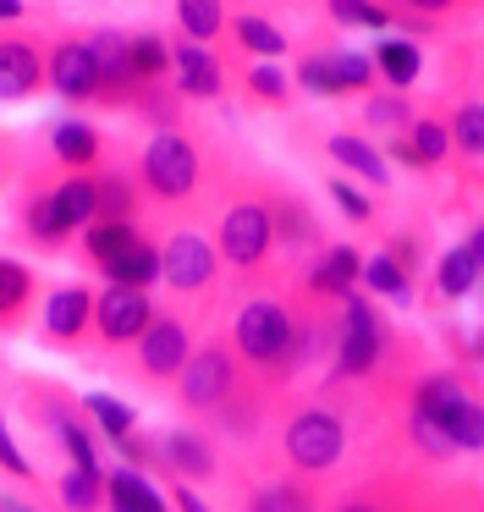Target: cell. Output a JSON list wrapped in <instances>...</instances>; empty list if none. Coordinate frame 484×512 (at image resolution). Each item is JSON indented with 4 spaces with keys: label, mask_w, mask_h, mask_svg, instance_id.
Segmentation results:
<instances>
[{
    "label": "cell",
    "mask_w": 484,
    "mask_h": 512,
    "mask_svg": "<svg viewBox=\"0 0 484 512\" xmlns=\"http://www.w3.org/2000/svg\"><path fill=\"white\" fill-rule=\"evenodd\" d=\"M325 331H336V325H325V320L303 325L275 298H253V303H242L237 320H231V353H237L242 364H253L259 375H297V369L325 347Z\"/></svg>",
    "instance_id": "6da1fadb"
},
{
    "label": "cell",
    "mask_w": 484,
    "mask_h": 512,
    "mask_svg": "<svg viewBox=\"0 0 484 512\" xmlns=\"http://www.w3.org/2000/svg\"><path fill=\"white\" fill-rule=\"evenodd\" d=\"M99 221V182L94 171H72V177L50 182V188H33L22 199V232L33 248L55 254V248L72 243V232L83 237Z\"/></svg>",
    "instance_id": "7a4b0ae2"
},
{
    "label": "cell",
    "mask_w": 484,
    "mask_h": 512,
    "mask_svg": "<svg viewBox=\"0 0 484 512\" xmlns=\"http://www.w3.org/2000/svg\"><path fill=\"white\" fill-rule=\"evenodd\" d=\"M407 419L435 424V430L451 441V452H484V402L473 397L451 369L418 375L413 402H407Z\"/></svg>",
    "instance_id": "3957f363"
},
{
    "label": "cell",
    "mask_w": 484,
    "mask_h": 512,
    "mask_svg": "<svg viewBox=\"0 0 484 512\" xmlns=\"http://www.w3.org/2000/svg\"><path fill=\"white\" fill-rule=\"evenodd\" d=\"M385 320L374 309L369 292H347L341 298V325H336V358H330V375L336 380H363L374 364L385 358Z\"/></svg>",
    "instance_id": "277c9868"
},
{
    "label": "cell",
    "mask_w": 484,
    "mask_h": 512,
    "mask_svg": "<svg viewBox=\"0 0 484 512\" xmlns=\"http://www.w3.org/2000/svg\"><path fill=\"white\" fill-rule=\"evenodd\" d=\"M198 177H204V166H198V149H193V138H187V133H176V127H171V133H154L149 144H143L138 182H143L149 199L182 204V199H193Z\"/></svg>",
    "instance_id": "5b68a950"
},
{
    "label": "cell",
    "mask_w": 484,
    "mask_h": 512,
    "mask_svg": "<svg viewBox=\"0 0 484 512\" xmlns=\"http://www.w3.org/2000/svg\"><path fill=\"white\" fill-rule=\"evenodd\" d=\"M281 452H286V463L303 468V474H325V468H336L341 452H347V419H341L336 408H325V402L297 408L281 430Z\"/></svg>",
    "instance_id": "8992f818"
},
{
    "label": "cell",
    "mask_w": 484,
    "mask_h": 512,
    "mask_svg": "<svg viewBox=\"0 0 484 512\" xmlns=\"http://www.w3.org/2000/svg\"><path fill=\"white\" fill-rule=\"evenodd\" d=\"M237 391H242V369H237V353L226 342H204L187 358L182 375H176V402L187 413H220Z\"/></svg>",
    "instance_id": "52a82bcc"
},
{
    "label": "cell",
    "mask_w": 484,
    "mask_h": 512,
    "mask_svg": "<svg viewBox=\"0 0 484 512\" xmlns=\"http://www.w3.org/2000/svg\"><path fill=\"white\" fill-rule=\"evenodd\" d=\"M275 248V221H270V204L264 199H237L220 210L215 226V254L226 259L231 270H259Z\"/></svg>",
    "instance_id": "ba28073f"
},
{
    "label": "cell",
    "mask_w": 484,
    "mask_h": 512,
    "mask_svg": "<svg viewBox=\"0 0 484 512\" xmlns=\"http://www.w3.org/2000/svg\"><path fill=\"white\" fill-rule=\"evenodd\" d=\"M154 303L138 287H105L94 292V331L105 347H138V336L149 331Z\"/></svg>",
    "instance_id": "9c48e42d"
},
{
    "label": "cell",
    "mask_w": 484,
    "mask_h": 512,
    "mask_svg": "<svg viewBox=\"0 0 484 512\" xmlns=\"http://www.w3.org/2000/svg\"><path fill=\"white\" fill-rule=\"evenodd\" d=\"M220 270V254L204 232H176L160 248V281L171 292H204Z\"/></svg>",
    "instance_id": "30bf717a"
},
{
    "label": "cell",
    "mask_w": 484,
    "mask_h": 512,
    "mask_svg": "<svg viewBox=\"0 0 484 512\" xmlns=\"http://www.w3.org/2000/svg\"><path fill=\"white\" fill-rule=\"evenodd\" d=\"M187 358H193V331H187V320L154 314L149 331L138 336V375L143 380H176L187 369Z\"/></svg>",
    "instance_id": "8fae6325"
},
{
    "label": "cell",
    "mask_w": 484,
    "mask_h": 512,
    "mask_svg": "<svg viewBox=\"0 0 484 512\" xmlns=\"http://www.w3.org/2000/svg\"><path fill=\"white\" fill-rule=\"evenodd\" d=\"M44 83L61 94L66 105H88L99 100V61L88 39H61V45L44 56Z\"/></svg>",
    "instance_id": "7c38bea8"
},
{
    "label": "cell",
    "mask_w": 484,
    "mask_h": 512,
    "mask_svg": "<svg viewBox=\"0 0 484 512\" xmlns=\"http://www.w3.org/2000/svg\"><path fill=\"white\" fill-rule=\"evenodd\" d=\"M44 424L55 430V441H61V452L72 457V468H83V474H105V463H99V441H94V424L83 419V408H77L72 397H44Z\"/></svg>",
    "instance_id": "4fadbf2b"
},
{
    "label": "cell",
    "mask_w": 484,
    "mask_h": 512,
    "mask_svg": "<svg viewBox=\"0 0 484 512\" xmlns=\"http://www.w3.org/2000/svg\"><path fill=\"white\" fill-rule=\"evenodd\" d=\"M94 331V292L66 281L44 298V342L50 347H77L83 336Z\"/></svg>",
    "instance_id": "5bb4252c"
},
{
    "label": "cell",
    "mask_w": 484,
    "mask_h": 512,
    "mask_svg": "<svg viewBox=\"0 0 484 512\" xmlns=\"http://www.w3.org/2000/svg\"><path fill=\"white\" fill-rule=\"evenodd\" d=\"M446 155H451V133L435 116H413V127L385 144V160H396L407 171H435V166H446Z\"/></svg>",
    "instance_id": "9a60e30c"
},
{
    "label": "cell",
    "mask_w": 484,
    "mask_h": 512,
    "mask_svg": "<svg viewBox=\"0 0 484 512\" xmlns=\"http://www.w3.org/2000/svg\"><path fill=\"white\" fill-rule=\"evenodd\" d=\"M88 45H94V61H99V100L132 105L138 100V78H132V61H127V34L99 28V34H88Z\"/></svg>",
    "instance_id": "2e32d148"
},
{
    "label": "cell",
    "mask_w": 484,
    "mask_h": 512,
    "mask_svg": "<svg viewBox=\"0 0 484 512\" xmlns=\"http://www.w3.org/2000/svg\"><path fill=\"white\" fill-rule=\"evenodd\" d=\"M358 281H363V254H358L352 243H330V248H319L314 265H308V292H314V298L341 303L347 292H358Z\"/></svg>",
    "instance_id": "e0dca14e"
},
{
    "label": "cell",
    "mask_w": 484,
    "mask_h": 512,
    "mask_svg": "<svg viewBox=\"0 0 484 512\" xmlns=\"http://www.w3.org/2000/svg\"><path fill=\"white\" fill-rule=\"evenodd\" d=\"M44 89V56L33 39H0V100H33Z\"/></svg>",
    "instance_id": "ac0fdd59"
},
{
    "label": "cell",
    "mask_w": 484,
    "mask_h": 512,
    "mask_svg": "<svg viewBox=\"0 0 484 512\" xmlns=\"http://www.w3.org/2000/svg\"><path fill=\"white\" fill-rule=\"evenodd\" d=\"M171 78H176V94H187V100H215L226 89L220 61L204 45H193V39H176L171 45Z\"/></svg>",
    "instance_id": "d6986e66"
},
{
    "label": "cell",
    "mask_w": 484,
    "mask_h": 512,
    "mask_svg": "<svg viewBox=\"0 0 484 512\" xmlns=\"http://www.w3.org/2000/svg\"><path fill=\"white\" fill-rule=\"evenodd\" d=\"M160 468L176 474V485H193V479L215 474V446L204 430H165L160 435Z\"/></svg>",
    "instance_id": "ffe728a7"
},
{
    "label": "cell",
    "mask_w": 484,
    "mask_h": 512,
    "mask_svg": "<svg viewBox=\"0 0 484 512\" xmlns=\"http://www.w3.org/2000/svg\"><path fill=\"white\" fill-rule=\"evenodd\" d=\"M50 155L66 166V177H72V171H94L99 160H105V138H99V127L83 122V116H61V122H50Z\"/></svg>",
    "instance_id": "44dd1931"
},
{
    "label": "cell",
    "mask_w": 484,
    "mask_h": 512,
    "mask_svg": "<svg viewBox=\"0 0 484 512\" xmlns=\"http://www.w3.org/2000/svg\"><path fill=\"white\" fill-rule=\"evenodd\" d=\"M270 221H275V248H286V254H314L319 248V221L297 193H275Z\"/></svg>",
    "instance_id": "7402d4cb"
},
{
    "label": "cell",
    "mask_w": 484,
    "mask_h": 512,
    "mask_svg": "<svg viewBox=\"0 0 484 512\" xmlns=\"http://www.w3.org/2000/svg\"><path fill=\"white\" fill-rule=\"evenodd\" d=\"M369 61H374V78L396 94H407L418 83V72H424V50H418L413 39H396V34H380V45L369 50Z\"/></svg>",
    "instance_id": "603a6c76"
},
{
    "label": "cell",
    "mask_w": 484,
    "mask_h": 512,
    "mask_svg": "<svg viewBox=\"0 0 484 512\" xmlns=\"http://www.w3.org/2000/svg\"><path fill=\"white\" fill-rule=\"evenodd\" d=\"M330 160H336L341 171H347V177H358L363 188H385V182H391V160L380 155V149L369 144V138H358V133H336L330 138Z\"/></svg>",
    "instance_id": "cb8c5ba5"
},
{
    "label": "cell",
    "mask_w": 484,
    "mask_h": 512,
    "mask_svg": "<svg viewBox=\"0 0 484 512\" xmlns=\"http://www.w3.org/2000/svg\"><path fill=\"white\" fill-rule=\"evenodd\" d=\"M105 507L110 512H171V496H160L138 468H110L105 474Z\"/></svg>",
    "instance_id": "d4e9b609"
},
{
    "label": "cell",
    "mask_w": 484,
    "mask_h": 512,
    "mask_svg": "<svg viewBox=\"0 0 484 512\" xmlns=\"http://www.w3.org/2000/svg\"><path fill=\"white\" fill-rule=\"evenodd\" d=\"M99 276H105V287H138V292H149L154 281H160V248H154L149 237H138V243H132L121 259H110Z\"/></svg>",
    "instance_id": "484cf974"
},
{
    "label": "cell",
    "mask_w": 484,
    "mask_h": 512,
    "mask_svg": "<svg viewBox=\"0 0 484 512\" xmlns=\"http://www.w3.org/2000/svg\"><path fill=\"white\" fill-rule=\"evenodd\" d=\"M369 298H385V303H407L413 298V270L402 265V259H391L380 248V254H369L363 259V281H358Z\"/></svg>",
    "instance_id": "4316f807"
},
{
    "label": "cell",
    "mask_w": 484,
    "mask_h": 512,
    "mask_svg": "<svg viewBox=\"0 0 484 512\" xmlns=\"http://www.w3.org/2000/svg\"><path fill=\"white\" fill-rule=\"evenodd\" d=\"M138 237H143L138 221H94V226L83 232V259H88L94 270H105L110 259H121L132 243H138Z\"/></svg>",
    "instance_id": "83f0119b"
},
{
    "label": "cell",
    "mask_w": 484,
    "mask_h": 512,
    "mask_svg": "<svg viewBox=\"0 0 484 512\" xmlns=\"http://www.w3.org/2000/svg\"><path fill=\"white\" fill-rule=\"evenodd\" d=\"M77 408H83V419L94 424V430L105 435L110 446H116L121 435H132V430H138V413H132V402L110 397V391H88V397L77 402Z\"/></svg>",
    "instance_id": "f1b7e54d"
},
{
    "label": "cell",
    "mask_w": 484,
    "mask_h": 512,
    "mask_svg": "<svg viewBox=\"0 0 484 512\" xmlns=\"http://www.w3.org/2000/svg\"><path fill=\"white\" fill-rule=\"evenodd\" d=\"M231 39H237L242 56H259V61H281L286 56V34L270 23V17H259V12L231 17Z\"/></svg>",
    "instance_id": "f546056e"
},
{
    "label": "cell",
    "mask_w": 484,
    "mask_h": 512,
    "mask_svg": "<svg viewBox=\"0 0 484 512\" xmlns=\"http://www.w3.org/2000/svg\"><path fill=\"white\" fill-rule=\"evenodd\" d=\"M479 276L484 270L473 265V254L468 248H446V254H440V265H435V292L446 303H462V298H473V292H479Z\"/></svg>",
    "instance_id": "4dcf8cb0"
},
{
    "label": "cell",
    "mask_w": 484,
    "mask_h": 512,
    "mask_svg": "<svg viewBox=\"0 0 484 512\" xmlns=\"http://www.w3.org/2000/svg\"><path fill=\"white\" fill-rule=\"evenodd\" d=\"M33 292H39V276L22 259H0V325H17L33 309Z\"/></svg>",
    "instance_id": "1f68e13d"
},
{
    "label": "cell",
    "mask_w": 484,
    "mask_h": 512,
    "mask_svg": "<svg viewBox=\"0 0 484 512\" xmlns=\"http://www.w3.org/2000/svg\"><path fill=\"white\" fill-rule=\"evenodd\" d=\"M127 61H132L138 89L165 83V78H171V39H160V34H127Z\"/></svg>",
    "instance_id": "d6a6232c"
},
{
    "label": "cell",
    "mask_w": 484,
    "mask_h": 512,
    "mask_svg": "<svg viewBox=\"0 0 484 512\" xmlns=\"http://www.w3.org/2000/svg\"><path fill=\"white\" fill-rule=\"evenodd\" d=\"M314 507L319 501H314L308 485H297V479H270V485L253 490L242 512H314Z\"/></svg>",
    "instance_id": "836d02e7"
},
{
    "label": "cell",
    "mask_w": 484,
    "mask_h": 512,
    "mask_svg": "<svg viewBox=\"0 0 484 512\" xmlns=\"http://www.w3.org/2000/svg\"><path fill=\"white\" fill-rule=\"evenodd\" d=\"M176 28H182V39H193V45H209V39L226 28V6H220V0H176Z\"/></svg>",
    "instance_id": "e575fe53"
},
{
    "label": "cell",
    "mask_w": 484,
    "mask_h": 512,
    "mask_svg": "<svg viewBox=\"0 0 484 512\" xmlns=\"http://www.w3.org/2000/svg\"><path fill=\"white\" fill-rule=\"evenodd\" d=\"M99 182V221H132L138 215V182L121 171H94Z\"/></svg>",
    "instance_id": "d590c367"
},
{
    "label": "cell",
    "mask_w": 484,
    "mask_h": 512,
    "mask_svg": "<svg viewBox=\"0 0 484 512\" xmlns=\"http://www.w3.org/2000/svg\"><path fill=\"white\" fill-rule=\"evenodd\" d=\"M325 12H330V23H341V28H369V34L396 28V12L380 6V0H325Z\"/></svg>",
    "instance_id": "8d00e7d4"
},
{
    "label": "cell",
    "mask_w": 484,
    "mask_h": 512,
    "mask_svg": "<svg viewBox=\"0 0 484 512\" xmlns=\"http://www.w3.org/2000/svg\"><path fill=\"white\" fill-rule=\"evenodd\" d=\"M446 133H451V149H457V155L484 160V100H462L457 111H451Z\"/></svg>",
    "instance_id": "74e56055"
},
{
    "label": "cell",
    "mask_w": 484,
    "mask_h": 512,
    "mask_svg": "<svg viewBox=\"0 0 484 512\" xmlns=\"http://www.w3.org/2000/svg\"><path fill=\"white\" fill-rule=\"evenodd\" d=\"M55 496L66 501V512H99V507H105V474L66 468V474L55 479Z\"/></svg>",
    "instance_id": "f35d334b"
},
{
    "label": "cell",
    "mask_w": 484,
    "mask_h": 512,
    "mask_svg": "<svg viewBox=\"0 0 484 512\" xmlns=\"http://www.w3.org/2000/svg\"><path fill=\"white\" fill-rule=\"evenodd\" d=\"M363 122L380 127V133H407V127H413V105H407V94H396V89L363 94Z\"/></svg>",
    "instance_id": "ab89813d"
},
{
    "label": "cell",
    "mask_w": 484,
    "mask_h": 512,
    "mask_svg": "<svg viewBox=\"0 0 484 512\" xmlns=\"http://www.w3.org/2000/svg\"><path fill=\"white\" fill-rule=\"evenodd\" d=\"M292 78H297V89L314 94V100H341V94H347L341 78H336V67H330V56H303Z\"/></svg>",
    "instance_id": "60d3db41"
},
{
    "label": "cell",
    "mask_w": 484,
    "mask_h": 512,
    "mask_svg": "<svg viewBox=\"0 0 484 512\" xmlns=\"http://www.w3.org/2000/svg\"><path fill=\"white\" fill-rule=\"evenodd\" d=\"M330 67H336L347 94H374V61L363 50H330Z\"/></svg>",
    "instance_id": "b9f144b4"
},
{
    "label": "cell",
    "mask_w": 484,
    "mask_h": 512,
    "mask_svg": "<svg viewBox=\"0 0 484 512\" xmlns=\"http://www.w3.org/2000/svg\"><path fill=\"white\" fill-rule=\"evenodd\" d=\"M325 193L336 199V210L347 215L352 226H369V221H374V199H369V193H363L352 177H330V188H325Z\"/></svg>",
    "instance_id": "7bdbcfd3"
},
{
    "label": "cell",
    "mask_w": 484,
    "mask_h": 512,
    "mask_svg": "<svg viewBox=\"0 0 484 512\" xmlns=\"http://www.w3.org/2000/svg\"><path fill=\"white\" fill-rule=\"evenodd\" d=\"M132 111H138V116H149V122L160 127V133H171V127H176V116H182V111H176V94L165 89V83H149V89H138Z\"/></svg>",
    "instance_id": "ee69618b"
},
{
    "label": "cell",
    "mask_w": 484,
    "mask_h": 512,
    "mask_svg": "<svg viewBox=\"0 0 484 512\" xmlns=\"http://www.w3.org/2000/svg\"><path fill=\"white\" fill-rule=\"evenodd\" d=\"M242 83H248V94H253V100H264V105H281L286 94H292V78H286L281 67H248V72H242Z\"/></svg>",
    "instance_id": "f6af8a7d"
},
{
    "label": "cell",
    "mask_w": 484,
    "mask_h": 512,
    "mask_svg": "<svg viewBox=\"0 0 484 512\" xmlns=\"http://www.w3.org/2000/svg\"><path fill=\"white\" fill-rule=\"evenodd\" d=\"M116 457L127 468H138V474H143V468H160V441H149V435L132 430V435H121V441H116Z\"/></svg>",
    "instance_id": "bcb514c9"
},
{
    "label": "cell",
    "mask_w": 484,
    "mask_h": 512,
    "mask_svg": "<svg viewBox=\"0 0 484 512\" xmlns=\"http://www.w3.org/2000/svg\"><path fill=\"white\" fill-rule=\"evenodd\" d=\"M0 468H6L11 479H33V463L22 457V446L11 441V430H6V413H0Z\"/></svg>",
    "instance_id": "7dc6e473"
},
{
    "label": "cell",
    "mask_w": 484,
    "mask_h": 512,
    "mask_svg": "<svg viewBox=\"0 0 484 512\" xmlns=\"http://www.w3.org/2000/svg\"><path fill=\"white\" fill-rule=\"evenodd\" d=\"M385 254H391V259H402V265H407V270H413V276H418V265H424V243H418V237H413V232H402V237H391V243H385Z\"/></svg>",
    "instance_id": "c3c4849f"
},
{
    "label": "cell",
    "mask_w": 484,
    "mask_h": 512,
    "mask_svg": "<svg viewBox=\"0 0 484 512\" xmlns=\"http://www.w3.org/2000/svg\"><path fill=\"white\" fill-rule=\"evenodd\" d=\"M407 17H440V12H451V6H462V0H396Z\"/></svg>",
    "instance_id": "681fc988"
},
{
    "label": "cell",
    "mask_w": 484,
    "mask_h": 512,
    "mask_svg": "<svg viewBox=\"0 0 484 512\" xmlns=\"http://www.w3.org/2000/svg\"><path fill=\"white\" fill-rule=\"evenodd\" d=\"M171 507H176V512H209L204 496H198L193 485H176V490H171Z\"/></svg>",
    "instance_id": "f907efd6"
},
{
    "label": "cell",
    "mask_w": 484,
    "mask_h": 512,
    "mask_svg": "<svg viewBox=\"0 0 484 512\" xmlns=\"http://www.w3.org/2000/svg\"><path fill=\"white\" fill-rule=\"evenodd\" d=\"M462 248H468V254H473V265H479V270H484V221H479V226H473V232H468V237H462Z\"/></svg>",
    "instance_id": "816d5d0a"
},
{
    "label": "cell",
    "mask_w": 484,
    "mask_h": 512,
    "mask_svg": "<svg viewBox=\"0 0 484 512\" xmlns=\"http://www.w3.org/2000/svg\"><path fill=\"white\" fill-rule=\"evenodd\" d=\"M336 512H391L385 501H374V496H352V501H341Z\"/></svg>",
    "instance_id": "f5cc1de1"
},
{
    "label": "cell",
    "mask_w": 484,
    "mask_h": 512,
    "mask_svg": "<svg viewBox=\"0 0 484 512\" xmlns=\"http://www.w3.org/2000/svg\"><path fill=\"white\" fill-rule=\"evenodd\" d=\"M462 353H468V364H484V325H479V331H468V342H462Z\"/></svg>",
    "instance_id": "db71d44e"
},
{
    "label": "cell",
    "mask_w": 484,
    "mask_h": 512,
    "mask_svg": "<svg viewBox=\"0 0 484 512\" xmlns=\"http://www.w3.org/2000/svg\"><path fill=\"white\" fill-rule=\"evenodd\" d=\"M28 17V6L22 0H0V23H22Z\"/></svg>",
    "instance_id": "11a10c76"
},
{
    "label": "cell",
    "mask_w": 484,
    "mask_h": 512,
    "mask_svg": "<svg viewBox=\"0 0 484 512\" xmlns=\"http://www.w3.org/2000/svg\"><path fill=\"white\" fill-rule=\"evenodd\" d=\"M0 512H39L33 501H22V496H0Z\"/></svg>",
    "instance_id": "9f6ffc18"
},
{
    "label": "cell",
    "mask_w": 484,
    "mask_h": 512,
    "mask_svg": "<svg viewBox=\"0 0 484 512\" xmlns=\"http://www.w3.org/2000/svg\"><path fill=\"white\" fill-rule=\"evenodd\" d=\"M479 298H484V276H479Z\"/></svg>",
    "instance_id": "6f0895ef"
}]
</instances>
